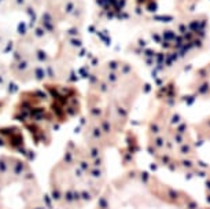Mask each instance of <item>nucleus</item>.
<instances>
[{
	"label": "nucleus",
	"mask_w": 210,
	"mask_h": 209,
	"mask_svg": "<svg viewBox=\"0 0 210 209\" xmlns=\"http://www.w3.org/2000/svg\"><path fill=\"white\" fill-rule=\"evenodd\" d=\"M88 158H83L77 151L70 157L62 160L52 173V194L62 206L77 209L85 205L91 197V191L87 188L88 183L84 182L87 176H96L89 169Z\"/></svg>",
	"instance_id": "f257e3e1"
}]
</instances>
